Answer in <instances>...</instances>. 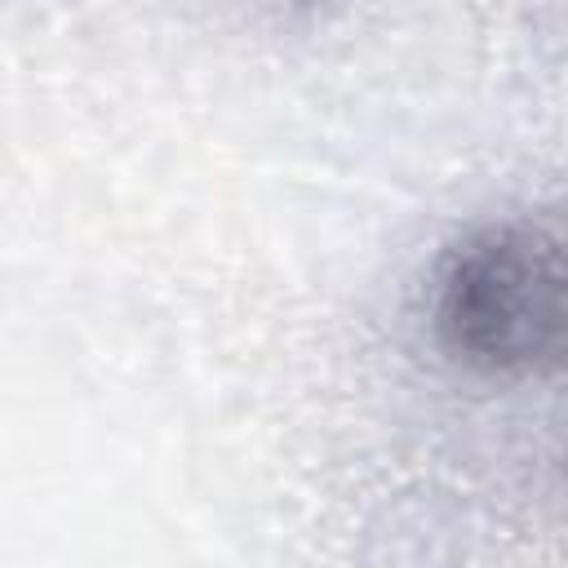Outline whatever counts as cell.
Segmentation results:
<instances>
[{
  "label": "cell",
  "instance_id": "obj_1",
  "mask_svg": "<svg viewBox=\"0 0 568 568\" xmlns=\"http://www.w3.org/2000/svg\"><path fill=\"white\" fill-rule=\"evenodd\" d=\"M564 248L532 217H501L444 248L430 275L439 346L488 377H537L564 355Z\"/></svg>",
  "mask_w": 568,
  "mask_h": 568
}]
</instances>
